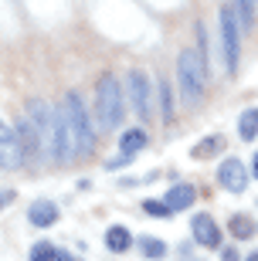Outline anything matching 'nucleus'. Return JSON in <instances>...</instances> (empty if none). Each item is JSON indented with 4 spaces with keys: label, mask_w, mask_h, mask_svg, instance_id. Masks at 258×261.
<instances>
[{
    "label": "nucleus",
    "mask_w": 258,
    "mask_h": 261,
    "mask_svg": "<svg viewBox=\"0 0 258 261\" xmlns=\"http://www.w3.org/2000/svg\"><path fill=\"white\" fill-rule=\"evenodd\" d=\"M221 48H224V65H228V71H238L241 41H238V14H234L231 4L221 7Z\"/></svg>",
    "instance_id": "39448f33"
},
{
    "label": "nucleus",
    "mask_w": 258,
    "mask_h": 261,
    "mask_svg": "<svg viewBox=\"0 0 258 261\" xmlns=\"http://www.w3.org/2000/svg\"><path fill=\"white\" fill-rule=\"evenodd\" d=\"M126 85H129V98H133L136 116L143 119V122H150V116H153V92H150V78H146L139 68H133V71L126 75Z\"/></svg>",
    "instance_id": "423d86ee"
},
{
    "label": "nucleus",
    "mask_w": 258,
    "mask_h": 261,
    "mask_svg": "<svg viewBox=\"0 0 258 261\" xmlns=\"http://www.w3.org/2000/svg\"><path fill=\"white\" fill-rule=\"evenodd\" d=\"M221 261H241V254L234 248H221Z\"/></svg>",
    "instance_id": "b1692460"
},
{
    "label": "nucleus",
    "mask_w": 258,
    "mask_h": 261,
    "mask_svg": "<svg viewBox=\"0 0 258 261\" xmlns=\"http://www.w3.org/2000/svg\"><path fill=\"white\" fill-rule=\"evenodd\" d=\"M105 248H109L112 254H126L129 248H133V234H129V227L112 224V227L105 231Z\"/></svg>",
    "instance_id": "ddd939ff"
},
{
    "label": "nucleus",
    "mask_w": 258,
    "mask_h": 261,
    "mask_svg": "<svg viewBox=\"0 0 258 261\" xmlns=\"http://www.w3.org/2000/svg\"><path fill=\"white\" fill-rule=\"evenodd\" d=\"M28 221L34 224V227H51V224L58 221V207L48 200H38V203H31L28 207Z\"/></svg>",
    "instance_id": "4468645a"
},
{
    "label": "nucleus",
    "mask_w": 258,
    "mask_h": 261,
    "mask_svg": "<svg viewBox=\"0 0 258 261\" xmlns=\"http://www.w3.org/2000/svg\"><path fill=\"white\" fill-rule=\"evenodd\" d=\"M51 160H55L58 166L61 163H72L78 156V146H75V133H72V126H68V116L65 109L61 112H51Z\"/></svg>",
    "instance_id": "20e7f679"
},
{
    "label": "nucleus",
    "mask_w": 258,
    "mask_h": 261,
    "mask_svg": "<svg viewBox=\"0 0 258 261\" xmlns=\"http://www.w3.org/2000/svg\"><path fill=\"white\" fill-rule=\"evenodd\" d=\"M163 200L170 203L173 214H180V211H187V207L197 200V190H194L191 184H173L170 190H167V197H163Z\"/></svg>",
    "instance_id": "f8f14e48"
},
{
    "label": "nucleus",
    "mask_w": 258,
    "mask_h": 261,
    "mask_svg": "<svg viewBox=\"0 0 258 261\" xmlns=\"http://www.w3.org/2000/svg\"><path fill=\"white\" fill-rule=\"evenodd\" d=\"M139 254H143L146 261H163L167 258V244L160 241V238H150V234H146V238H139Z\"/></svg>",
    "instance_id": "f3484780"
},
{
    "label": "nucleus",
    "mask_w": 258,
    "mask_h": 261,
    "mask_svg": "<svg viewBox=\"0 0 258 261\" xmlns=\"http://www.w3.org/2000/svg\"><path fill=\"white\" fill-rule=\"evenodd\" d=\"M14 136H17V146H20V153H24V163H28V166L44 156V143H41L38 129L31 126V119H17V122H14Z\"/></svg>",
    "instance_id": "0eeeda50"
},
{
    "label": "nucleus",
    "mask_w": 258,
    "mask_h": 261,
    "mask_svg": "<svg viewBox=\"0 0 258 261\" xmlns=\"http://www.w3.org/2000/svg\"><path fill=\"white\" fill-rule=\"evenodd\" d=\"M238 136L245 139V143H251L258 136V109H245L238 119Z\"/></svg>",
    "instance_id": "6ab92c4d"
},
{
    "label": "nucleus",
    "mask_w": 258,
    "mask_h": 261,
    "mask_svg": "<svg viewBox=\"0 0 258 261\" xmlns=\"http://www.w3.org/2000/svg\"><path fill=\"white\" fill-rule=\"evenodd\" d=\"M143 214H150V217H170V203L167 200H143Z\"/></svg>",
    "instance_id": "4be33fe9"
},
{
    "label": "nucleus",
    "mask_w": 258,
    "mask_h": 261,
    "mask_svg": "<svg viewBox=\"0 0 258 261\" xmlns=\"http://www.w3.org/2000/svg\"><path fill=\"white\" fill-rule=\"evenodd\" d=\"M28 119H31V126L38 129L44 149H48L51 146V106L44 98H28Z\"/></svg>",
    "instance_id": "9d476101"
},
{
    "label": "nucleus",
    "mask_w": 258,
    "mask_h": 261,
    "mask_svg": "<svg viewBox=\"0 0 258 261\" xmlns=\"http://www.w3.org/2000/svg\"><path fill=\"white\" fill-rule=\"evenodd\" d=\"M61 109H65L68 126H72V133H75L78 156H88L92 149H96V143H99V133H96V126H92V116H88V109H85V98L78 95V92H68Z\"/></svg>",
    "instance_id": "7ed1b4c3"
},
{
    "label": "nucleus",
    "mask_w": 258,
    "mask_h": 261,
    "mask_svg": "<svg viewBox=\"0 0 258 261\" xmlns=\"http://www.w3.org/2000/svg\"><path fill=\"white\" fill-rule=\"evenodd\" d=\"M123 112H126L123 85H119V78H115L112 71H102L99 82H96V119H99V129H102V133L119 129Z\"/></svg>",
    "instance_id": "f257e3e1"
},
{
    "label": "nucleus",
    "mask_w": 258,
    "mask_h": 261,
    "mask_svg": "<svg viewBox=\"0 0 258 261\" xmlns=\"http://www.w3.org/2000/svg\"><path fill=\"white\" fill-rule=\"evenodd\" d=\"M20 166H28V163H24V153L17 146V136L0 119V170H20Z\"/></svg>",
    "instance_id": "6e6552de"
},
{
    "label": "nucleus",
    "mask_w": 258,
    "mask_h": 261,
    "mask_svg": "<svg viewBox=\"0 0 258 261\" xmlns=\"http://www.w3.org/2000/svg\"><path fill=\"white\" fill-rule=\"evenodd\" d=\"M55 248H51L48 241H38L34 248H31V261H55Z\"/></svg>",
    "instance_id": "5701e85b"
},
{
    "label": "nucleus",
    "mask_w": 258,
    "mask_h": 261,
    "mask_svg": "<svg viewBox=\"0 0 258 261\" xmlns=\"http://www.w3.org/2000/svg\"><path fill=\"white\" fill-rule=\"evenodd\" d=\"M0 211H4V197H0Z\"/></svg>",
    "instance_id": "cd10ccee"
},
{
    "label": "nucleus",
    "mask_w": 258,
    "mask_h": 261,
    "mask_svg": "<svg viewBox=\"0 0 258 261\" xmlns=\"http://www.w3.org/2000/svg\"><path fill=\"white\" fill-rule=\"evenodd\" d=\"M231 7L238 14V24L251 28V20H255V10H258V0H231Z\"/></svg>",
    "instance_id": "aec40b11"
},
{
    "label": "nucleus",
    "mask_w": 258,
    "mask_h": 261,
    "mask_svg": "<svg viewBox=\"0 0 258 261\" xmlns=\"http://www.w3.org/2000/svg\"><path fill=\"white\" fill-rule=\"evenodd\" d=\"M55 261H78V258H75V254H68V251H58Z\"/></svg>",
    "instance_id": "393cba45"
},
{
    "label": "nucleus",
    "mask_w": 258,
    "mask_h": 261,
    "mask_svg": "<svg viewBox=\"0 0 258 261\" xmlns=\"http://www.w3.org/2000/svg\"><path fill=\"white\" fill-rule=\"evenodd\" d=\"M221 149H224V139L221 136H207V139H201V143L191 149L194 160H210V156H218Z\"/></svg>",
    "instance_id": "a211bd4d"
},
{
    "label": "nucleus",
    "mask_w": 258,
    "mask_h": 261,
    "mask_svg": "<svg viewBox=\"0 0 258 261\" xmlns=\"http://www.w3.org/2000/svg\"><path fill=\"white\" fill-rule=\"evenodd\" d=\"M146 143H150V139H146L143 129H126V133L119 136V149H123L126 156H136L139 149H146Z\"/></svg>",
    "instance_id": "dca6fc26"
},
{
    "label": "nucleus",
    "mask_w": 258,
    "mask_h": 261,
    "mask_svg": "<svg viewBox=\"0 0 258 261\" xmlns=\"http://www.w3.org/2000/svg\"><path fill=\"white\" fill-rule=\"evenodd\" d=\"M160 106H163V122H173V88L167 78H160Z\"/></svg>",
    "instance_id": "412c9836"
},
{
    "label": "nucleus",
    "mask_w": 258,
    "mask_h": 261,
    "mask_svg": "<svg viewBox=\"0 0 258 261\" xmlns=\"http://www.w3.org/2000/svg\"><path fill=\"white\" fill-rule=\"evenodd\" d=\"M245 261H258V251H251V254H245Z\"/></svg>",
    "instance_id": "a878e982"
},
{
    "label": "nucleus",
    "mask_w": 258,
    "mask_h": 261,
    "mask_svg": "<svg viewBox=\"0 0 258 261\" xmlns=\"http://www.w3.org/2000/svg\"><path fill=\"white\" fill-rule=\"evenodd\" d=\"M191 231H194V241L201 244V248H221V231H218V224H214V217L210 214H194V221H191Z\"/></svg>",
    "instance_id": "9b49d317"
},
{
    "label": "nucleus",
    "mask_w": 258,
    "mask_h": 261,
    "mask_svg": "<svg viewBox=\"0 0 258 261\" xmlns=\"http://www.w3.org/2000/svg\"><path fill=\"white\" fill-rule=\"evenodd\" d=\"M228 231H231V238H238V241H248V238H255L258 224L251 221L248 214H231V217H228Z\"/></svg>",
    "instance_id": "2eb2a0df"
},
{
    "label": "nucleus",
    "mask_w": 258,
    "mask_h": 261,
    "mask_svg": "<svg viewBox=\"0 0 258 261\" xmlns=\"http://www.w3.org/2000/svg\"><path fill=\"white\" fill-rule=\"evenodd\" d=\"M218 184L228 190V194H241L245 187H248V173H245V163H241L238 156H228L218 170Z\"/></svg>",
    "instance_id": "1a4fd4ad"
},
{
    "label": "nucleus",
    "mask_w": 258,
    "mask_h": 261,
    "mask_svg": "<svg viewBox=\"0 0 258 261\" xmlns=\"http://www.w3.org/2000/svg\"><path fill=\"white\" fill-rule=\"evenodd\" d=\"M204 82H207V65L201 61V55L191 48H183L177 55V85L187 106H197L204 95Z\"/></svg>",
    "instance_id": "f03ea898"
},
{
    "label": "nucleus",
    "mask_w": 258,
    "mask_h": 261,
    "mask_svg": "<svg viewBox=\"0 0 258 261\" xmlns=\"http://www.w3.org/2000/svg\"><path fill=\"white\" fill-rule=\"evenodd\" d=\"M251 173L258 176V153H255V163H251Z\"/></svg>",
    "instance_id": "bb28decb"
}]
</instances>
